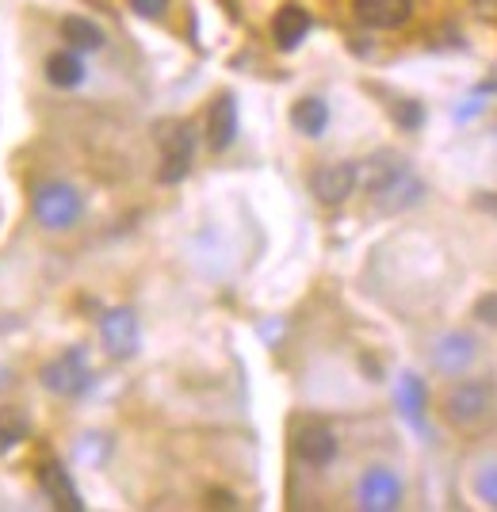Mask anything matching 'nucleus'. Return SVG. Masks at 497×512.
I'll use <instances>...</instances> for the list:
<instances>
[{
	"instance_id": "nucleus-1",
	"label": "nucleus",
	"mask_w": 497,
	"mask_h": 512,
	"mask_svg": "<svg viewBox=\"0 0 497 512\" xmlns=\"http://www.w3.org/2000/svg\"><path fill=\"white\" fill-rule=\"evenodd\" d=\"M360 184L371 192L375 211L398 214L410 211L413 203L425 195V184L410 172V165L394 153H375L368 165H360Z\"/></svg>"
},
{
	"instance_id": "nucleus-2",
	"label": "nucleus",
	"mask_w": 497,
	"mask_h": 512,
	"mask_svg": "<svg viewBox=\"0 0 497 512\" xmlns=\"http://www.w3.org/2000/svg\"><path fill=\"white\" fill-rule=\"evenodd\" d=\"M444 421L459 432H486L497 421V390L490 379H471V383H459L444 398Z\"/></svg>"
},
{
	"instance_id": "nucleus-3",
	"label": "nucleus",
	"mask_w": 497,
	"mask_h": 512,
	"mask_svg": "<svg viewBox=\"0 0 497 512\" xmlns=\"http://www.w3.org/2000/svg\"><path fill=\"white\" fill-rule=\"evenodd\" d=\"M31 211H35L39 226H46V230H69V226H77V222H81V214H85V199H81V192H77L73 184L50 180V184H43V188L35 192Z\"/></svg>"
},
{
	"instance_id": "nucleus-4",
	"label": "nucleus",
	"mask_w": 497,
	"mask_h": 512,
	"mask_svg": "<svg viewBox=\"0 0 497 512\" xmlns=\"http://www.w3.org/2000/svg\"><path fill=\"white\" fill-rule=\"evenodd\" d=\"M43 386L50 394H58V398H77V394H85L88 386H92V367H88V356L81 348H69L62 356H54V360L43 367Z\"/></svg>"
},
{
	"instance_id": "nucleus-5",
	"label": "nucleus",
	"mask_w": 497,
	"mask_h": 512,
	"mask_svg": "<svg viewBox=\"0 0 497 512\" xmlns=\"http://www.w3.org/2000/svg\"><path fill=\"white\" fill-rule=\"evenodd\" d=\"M356 501L360 509L368 512H390L402 505V478L387 467H371L364 470L360 486H356Z\"/></svg>"
},
{
	"instance_id": "nucleus-6",
	"label": "nucleus",
	"mask_w": 497,
	"mask_h": 512,
	"mask_svg": "<svg viewBox=\"0 0 497 512\" xmlns=\"http://www.w3.org/2000/svg\"><path fill=\"white\" fill-rule=\"evenodd\" d=\"M100 337L115 360H130L138 352V318L127 306H115L100 318Z\"/></svg>"
},
{
	"instance_id": "nucleus-7",
	"label": "nucleus",
	"mask_w": 497,
	"mask_h": 512,
	"mask_svg": "<svg viewBox=\"0 0 497 512\" xmlns=\"http://www.w3.org/2000/svg\"><path fill=\"white\" fill-rule=\"evenodd\" d=\"M356 184H360V165H352V161L325 165V169H318L310 176V192L318 195L322 203H329V207L345 203L348 195L356 192Z\"/></svg>"
},
{
	"instance_id": "nucleus-8",
	"label": "nucleus",
	"mask_w": 497,
	"mask_h": 512,
	"mask_svg": "<svg viewBox=\"0 0 497 512\" xmlns=\"http://www.w3.org/2000/svg\"><path fill=\"white\" fill-rule=\"evenodd\" d=\"M192 157H195V134L188 123H180L173 134H165V153H161L157 180L161 184H180L188 176V169H192Z\"/></svg>"
},
{
	"instance_id": "nucleus-9",
	"label": "nucleus",
	"mask_w": 497,
	"mask_h": 512,
	"mask_svg": "<svg viewBox=\"0 0 497 512\" xmlns=\"http://www.w3.org/2000/svg\"><path fill=\"white\" fill-rule=\"evenodd\" d=\"M478 360V341L471 333H444L433 344V367L440 375H463Z\"/></svg>"
},
{
	"instance_id": "nucleus-10",
	"label": "nucleus",
	"mask_w": 497,
	"mask_h": 512,
	"mask_svg": "<svg viewBox=\"0 0 497 512\" xmlns=\"http://www.w3.org/2000/svg\"><path fill=\"white\" fill-rule=\"evenodd\" d=\"M356 20L375 27V31H394L402 23H410L413 0H352Z\"/></svg>"
},
{
	"instance_id": "nucleus-11",
	"label": "nucleus",
	"mask_w": 497,
	"mask_h": 512,
	"mask_svg": "<svg viewBox=\"0 0 497 512\" xmlns=\"http://www.w3.org/2000/svg\"><path fill=\"white\" fill-rule=\"evenodd\" d=\"M295 455L310 463V467H325V463H333L337 459V436H333V428L329 425H318V421H310L295 432Z\"/></svg>"
},
{
	"instance_id": "nucleus-12",
	"label": "nucleus",
	"mask_w": 497,
	"mask_h": 512,
	"mask_svg": "<svg viewBox=\"0 0 497 512\" xmlns=\"http://www.w3.org/2000/svg\"><path fill=\"white\" fill-rule=\"evenodd\" d=\"M39 486H43V493L54 501V509H62V512H81V509H85L81 493H77V486H73V474H69L58 459H50V463H43V467H39Z\"/></svg>"
},
{
	"instance_id": "nucleus-13",
	"label": "nucleus",
	"mask_w": 497,
	"mask_h": 512,
	"mask_svg": "<svg viewBox=\"0 0 497 512\" xmlns=\"http://www.w3.org/2000/svg\"><path fill=\"white\" fill-rule=\"evenodd\" d=\"M234 138H238V104L234 96H218L207 115V146L222 153L234 146Z\"/></svg>"
},
{
	"instance_id": "nucleus-14",
	"label": "nucleus",
	"mask_w": 497,
	"mask_h": 512,
	"mask_svg": "<svg viewBox=\"0 0 497 512\" xmlns=\"http://www.w3.org/2000/svg\"><path fill=\"white\" fill-rule=\"evenodd\" d=\"M306 35H310V12H306V8L287 4V8L276 12V20H272V39H276L280 50H295Z\"/></svg>"
},
{
	"instance_id": "nucleus-15",
	"label": "nucleus",
	"mask_w": 497,
	"mask_h": 512,
	"mask_svg": "<svg viewBox=\"0 0 497 512\" xmlns=\"http://www.w3.org/2000/svg\"><path fill=\"white\" fill-rule=\"evenodd\" d=\"M46 81L54 88H77L85 81V62L77 58V50H58L46 58Z\"/></svg>"
},
{
	"instance_id": "nucleus-16",
	"label": "nucleus",
	"mask_w": 497,
	"mask_h": 512,
	"mask_svg": "<svg viewBox=\"0 0 497 512\" xmlns=\"http://www.w3.org/2000/svg\"><path fill=\"white\" fill-rule=\"evenodd\" d=\"M291 123H295V130L306 134V138H318V134L329 127V104L318 100V96H303L299 104L291 107Z\"/></svg>"
},
{
	"instance_id": "nucleus-17",
	"label": "nucleus",
	"mask_w": 497,
	"mask_h": 512,
	"mask_svg": "<svg viewBox=\"0 0 497 512\" xmlns=\"http://www.w3.org/2000/svg\"><path fill=\"white\" fill-rule=\"evenodd\" d=\"M62 39L73 46L77 54H81V50L92 54V50H100V46L108 43L104 31H100L92 20H85V16H69V20H62Z\"/></svg>"
},
{
	"instance_id": "nucleus-18",
	"label": "nucleus",
	"mask_w": 497,
	"mask_h": 512,
	"mask_svg": "<svg viewBox=\"0 0 497 512\" xmlns=\"http://www.w3.org/2000/svg\"><path fill=\"white\" fill-rule=\"evenodd\" d=\"M27 432H31V421L23 417L20 409H0V455L12 451L16 444H23Z\"/></svg>"
},
{
	"instance_id": "nucleus-19",
	"label": "nucleus",
	"mask_w": 497,
	"mask_h": 512,
	"mask_svg": "<svg viewBox=\"0 0 497 512\" xmlns=\"http://www.w3.org/2000/svg\"><path fill=\"white\" fill-rule=\"evenodd\" d=\"M398 406H402V413L410 417L413 425H421V413H425V386H421V379L402 375V383H398Z\"/></svg>"
},
{
	"instance_id": "nucleus-20",
	"label": "nucleus",
	"mask_w": 497,
	"mask_h": 512,
	"mask_svg": "<svg viewBox=\"0 0 497 512\" xmlns=\"http://www.w3.org/2000/svg\"><path fill=\"white\" fill-rule=\"evenodd\" d=\"M475 490H478V497H482V501H490V505L497 509V463H490V467L478 470Z\"/></svg>"
},
{
	"instance_id": "nucleus-21",
	"label": "nucleus",
	"mask_w": 497,
	"mask_h": 512,
	"mask_svg": "<svg viewBox=\"0 0 497 512\" xmlns=\"http://www.w3.org/2000/svg\"><path fill=\"white\" fill-rule=\"evenodd\" d=\"M394 119L406 130H413L425 123V111H421V104H413V100H398V104H394Z\"/></svg>"
},
{
	"instance_id": "nucleus-22",
	"label": "nucleus",
	"mask_w": 497,
	"mask_h": 512,
	"mask_svg": "<svg viewBox=\"0 0 497 512\" xmlns=\"http://www.w3.org/2000/svg\"><path fill=\"white\" fill-rule=\"evenodd\" d=\"M130 8H134L142 20H161L165 8H169V0H130Z\"/></svg>"
},
{
	"instance_id": "nucleus-23",
	"label": "nucleus",
	"mask_w": 497,
	"mask_h": 512,
	"mask_svg": "<svg viewBox=\"0 0 497 512\" xmlns=\"http://www.w3.org/2000/svg\"><path fill=\"white\" fill-rule=\"evenodd\" d=\"M207 505H211V509H238V497L226 490H211L207 493Z\"/></svg>"
},
{
	"instance_id": "nucleus-24",
	"label": "nucleus",
	"mask_w": 497,
	"mask_h": 512,
	"mask_svg": "<svg viewBox=\"0 0 497 512\" xmlns=\"http://www.w3.org/2000/svg\"><path fill=\"white\" fill-rule=\"evenodd\" d=\"M478 318H486L490 325H497V299H482V302H478Z\"/></svg>"
},
{
	"instance_id": "nucleus-25",
	"label": "nucleus",
	"mask_w": 497,
	"mask_h": 512,
	"mask_svg": "<svg viewBox=\"0 0 497 512\" xmlns=\"http://www.w3.org/2000/svg\"><path fill=\"white\" fill-rule=\"evenodd\" d=\"M478 207H486V211L497 214V195L494 192H482V199H478Z\"/></svg>"
}]
</instances>
